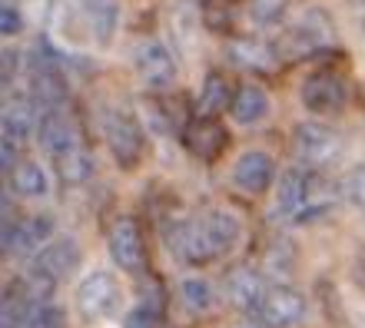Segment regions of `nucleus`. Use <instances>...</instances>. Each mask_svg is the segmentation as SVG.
Segmentation results:
<instances>
[{
    "label": "nucleus",
    "mask_w": 365,
    "mask_h": 328,
    "mask_svg": "<svg viewBox=\"0 0 365 328\" xmlns=\"http://www.w3.org/2000/svg\"><path fill=\"white\" fill-rule=\"evenodd\" d=\"M103 136L116 166L133 169L143 159V126L136 123V116L123 113V110H110L103 116Z\"/></svg>",
    "instance_id": "f257e3e1"
},
{
    "label": "nucleus",
    "mask_w": 365,
    "mask_h": 328,
    "mask_svg": "<svg viewBox=\"0 0 365 328\" xmlns=\"http://www.w3.org/2000/svg\"><path fill=\"white\" fill-rule=\"evenodd\" d=\"M306 199H309V173L286 169L276 183V209H272V216L282 222H302Z\"/></svg>",
    "instance_id": "9b49d317"
},
{
    "label": "nucleus",
    "mask_w": 365,
    "mask_h": 328,
    "mask_svg": "<svg viewBox=\"0 0 365 328\" xmlns=\"http://www.w3.org/2000/svg\"><path fill=\"white\" fill-rule=\"evenodd\" d=\"M10 189L24 199H40V196L50 193V179H47V169L40 163H17L14 173H10Z\"/></svg>",
    "instance_id": "6ab92c4d"
},
{
    "label": "nucleus",
    "mask_w": 365,
    "mask_h": 328,
    "mask_svg": "<svg viewBox=\"0 0 365 328\" xmlns=\"http://www.w3.org/2000/svg\"><path fill=\"white\" fill-rule=\"evenodd\" d=\"M116 302H120V285L110 272L93 269L83 275V282L77 285V309L87 322H100L106 315H113Z\"/></svg>",
    "instance_id": "39448f33"
},
{
    "label": "nucleus",
    "mask_w": 365,
    "mask_h": 328,
    "mask_svg": "<svg viewBox=\"0 0 365 328\" xmlns=\"http://www.w3.org/2000/svg\"><path fill=\"white\" fill-rule=\"evenodd\" d=\"M80 10L87 17L90 37L103 47L116 33V20H120V4L116 0H80Z\"/></svg>",
    "instance_id": "f3484780"
},
{
    "label": "nucleus",
    "mask_w": 365,
    "mask_h": 328,
    "mask_svg": "<svg viewBox=\"0 0 365 328\" xmlns=\"http://www.w3.org/2000/svg\"><path fill=\"white\" fill-rule=\"evenodd\" d=\"M37 139L40 146L47 149V153L60 156L67 153V149H73L77 143V126H73V120L67 116V110L57 107V110H43L40 113V123H37Z\"/></svg>",
    "instance_id": "ddd939ff"
},
{
    "label": "nucleus",
    "mask_w": 365,
    "mask_h": 328,
    "mask_svg": "<svg viewBox=\"0 0 365 328\" xmlns=\"http://www.w3.org/2000/svg\"><path fill=\"white\" fill-rule=\"evenodd\" d=\"M106 249H110V259H113L123 272H140L146 265L143 232H140L136 219H130V216L113 222V229L106 236Z\"/></svg>",
    "instance_id": "6e6552de"
},
{
    "label": "nucleus",
    "mask_w": 365,
    "mask_h": 328,
    "mask_svg": "<svg viewBox=\"0 0 365 328\" xmlns=\"http://www.w3.org/2000/svg\"><path fill=\"white\" fill-rule=\"evenodd\" d=\"M180 295H182V302H186L192 312H210L212 302H216V295H212V285L206 279H196V275L180 282Z\"/></svg>",
    "instance_id": "393cba45"
},
{
    "label": "nucleus",
    "mask_w": 365,
    "mask_h": 328,
    "mask_svg": "<svg viewBox=\"0 0 365 328\" xmlns=\"http://www.w3.org/2000/svg\"><path fill=\"white\" fill-rule=\"evenodd\" d=\"M20 27H24L20 10L14 7V4H4V7H0V30H4V37H14V33H20Z\"/></svg>",
    "instance_id": "7c9ffc66"
},
{
    "label": "nucleus",
    "mask_w": 365,
    "mask_h": 328,
    "mask_svg": "<svg viewBox=\"0 0 365 328\" xmlns=\"http://www.w3.org/2000/svg\"><path fill=\"white\" fill-rule=\"evenodd\" d=\"M339 149H342L339 136L322 123H299L296 133H292V153H296V159L302 166H309V169L329 166L339 156Z\"/></svg>",
    "instance_id": "20e7f679"
},
{
    "label": "nucleus",
    "mask_w": 365,
    "mask_h": 328,
    "mask_svg": "<svg viewBox=\"0 0 365 328\" xmlns=\"http://www.w3.org/2000/svg\"><path fill=\"white\" fill-rule=\"evenodd\" d=\"M136 73L150 90H166L176 80V60L160 40H143L133 53Z\"/></svg>",
    "instance_id": "9d476101"
},
{
    "label": "nucleus",
    "mask_w": 365,
    "mask_h": 328,
    "mask_svg": "<svg viewBox=\"0 0 365 328\" xmlns=\"http://www.w3.org/2000/svg\"><path fill=\"white\" fill-rule=\"evenodd\" d=\"M272 179H276V166H272V159L262 153V149H250V153H242L240 159H236L232 183H236V189H242V193H250V196L266 193L272 186Z\"/></svg>",
    "instance_id": "f8f14e48"
},
{
    "label": "nucleus",
    "mask_w": 365,
    "mask_h": 328,
    "mask_svg": "<svg viewBox=\"0 0 365 328\" xmlns=\"http://www.w3.org/2000/svg\"><path fill=\"white\" fill-rule=\"evenodd\" d=\"M230 57H232V63H240V67H246V70L276 67V53H272V47H266V43H259V40H252V37L232 40Z\"/></svg>",
    "instance_id": "5701e85b"
},
{
    "label": "nucleus",
    "mask_w": 365,
    "mask_h": 328,
    "mask_svg": "<svg viewBox=\"0 0 365 328\" xmlns=\"http://www.w3.org/2000/svg\"><path fill=\"white\" fill-rule=\"evenodd\" d=\"M202 226H206V236H210V245L216 252V259L232 252L242 239V222L230 209H210V213H202Z\"/></svg>",
    "instance_id": "dca6fc26"
},
{
    "label": "nucleus",
    "mask_w": 365,
    "mask_h": 328,
    "mask_svg": "<svg viewBox=\"0 0 365 328\" xmlns=\"http://www.w3.org/2000/svg\"><path fill=\"white\" fill-rule=\"evenodd\" d=\"M230 328H266L259 319H242V322H236V325H230Z\"/></svg>",
    "instance_id": "473e14b6"
},
{
    "label": "nucleus",
    "mask_w": 365,
    "mask_h": 328,
    "mask_svg": "<svg viewBox=\"0 0 365 328\" xmlns=\"http://www.w3.org/2000/svg\"><path fill=\"white\" fill-rule=\"evenodd\" d=\"M232 87H230V80L222 77V73H210V77L202 80V87H200V116H220L222 110H230L232 107Z\"/></svg>",
    "instance_id": "4be33fe9"
},
{
    "label": "nucleus",
    "mask_w": 365,
    "mask_h": 328,
    "mask_svg": "<svg viewBox=\"0 0 365 328\" xmlns=\"http://www.w3.org/2000/svg\"><path fill=\"white\" fill-rule=\"evenodd\" d=\"M126 328H156L160 325V309L150 302H140L133 312H126Z\"/></svg>",
    "instance_id": "c756f323"
},
{
    "label": "nucleus",
    "mask_w": 365,
    "mask_h": 328,
    "mask_svg": "<svg viewBox=\"0 0 365 328\" xmlns=\"http://www.w3.org/2000/svg\"><path fill=\"white\" fill-rule=\"evenodd\" d=\"M180 136L186 153H192L196 159H206V163H212L230 146V133L222 129V123L216 116H192V120H186Z\"/></svg>",
    "instance_id": "1a4fd4ad"
},
{
    "label": "nucleus",
    "mask_w": 365,
    "mask_h": 328,
    "mask_svg": "<svg viewBox=\"0 0 365 328\" xmlns=\"http://www.w3.org/2000/svg\"><path fill=\"white\" fill-rule=\"evenodd\" d=\"M342 196L356 209H365V163L352 166L346 176H342Z\"/></svg>",
    "instance_id": "bb28decb"
},
{
    "label": "nucleus",
    "mask_w": 365,
    "mask_h": 328,
    "mask_svg": "<svg viewBox=\"0 0 365 328\" xmlns=\"http://www.w3.org/2000/svg\"><path fill=\"white\" fill-rule=\"evenodd\" d=\"M302 107L309 113H319V116H332V113H342L346 110V100H349V83L342 73L336 70H319L312 77L302 83Z\"/></svg>",
    "instance_id": "7ed1b4c3"
},
{
    "label": "nucleus",
    "mask_w": 365,
    "mask_h": 328,
    "mask_svg": "<svg viewBox=\"0 0 365 328\" xmlns=\"http://www.w3.org/2000/svg\"><path fill=\"white\" fill-rule=\"evenodd\" d=\"M289 57H306V53H316L319 47H329L332 43V23H329L326 10H309L289 27V33L282 37Z\"/></svg>",
    "instance_id": "0eeeda50"
},
{
    "label": "nucleus",
    "mask_w": 365,
    "mask_h": 328,
    "mask_svg": "<svg viewBox=\"0 0 365 328\" xmlns=\"http://www.w3.org/2000/svg\"><path fill=\"white\" fill-rule=\"evenodd\" d=\"M282 10H286V0H252V23L259 27H269L276 20H282Z\"/></svg>",
    "instance_id": "c85d7f7f"
},
{
    "label": "nucleus",
    "mask_w": 365,
    "mask_h": 328,
    "mask_svg": "<svg viewBox=\"0 0 365 328\" xmlns=\"http://www.w3.org/2000/svg\"><path fill=\"white\" fill-rule=\"evenodd\" d=\"M262 295H266V285H262L259 272L250 269V265H240V269H232L230 275H226V299H230L236 309L256 312Z\"/></svg>",
    "instance_id": "2eb2a0df"
},
{
    "label": "nucleus",
    "mask_w": 365,
    "mask_h": 328,
    "mask_svg": "<svg viewBox=\"0 0 365 328\" xmlns=\"http://www.w3.org/2000/svg\"><path fill=\"white\" fill-rule=\"evenodd\" d=\"M27 328H67V315H63L57 305L40 302V305H34V309H30Z\"/></svg>",
    "instance_id": "cd10ccee"
},
{
    "label": "nucleus",
    "mask_w": 365,
    "mask_h": 328,
    "mask_svg": "<svg viewBox=\"0 0 365 328\" xmlns=\"http://www.w3.org/2000/svg\"><path fill=\"white\" fill-rule=\"evenodd\" d=\"M336 206V189L329 186V179L322 176H309V199H306V216L302 222H312L319 216H326Z\"/></svg>",
    "instance_id": "b1692460"
},
{
    "label": "nucleus",
    "mask_w": 365,
    "mask_h": 328,
    "mask_svg": "<svg viewBox=\"0 0 365 328\" xmlns=\"http://www.w3.org/2000/svg\"><path fill=\"white\" fill-rule=\"evenodd\" d=\"M163 239H166V249L173 252L176 259L190 262V265H202V262L216 259V252L210 245V236H206V226H202V216L170 222Z\"/></svg>",
    "instance_id": "f03ea898"
},
{
    "label": "nucleus",
    "mask_w": 365,
    "mask_h": 328,
    "mask_svg": "<svg viewBox=\"0 0 365 328\" xmlns=\"http://www.w3.org/2000/svg\"><path fill=\"white\" fill-rule=\"evenodd\" d=\"M230 110H232V120H236V123H256V120H262V116L269 113V97H266L262 87L246 83V87L236 90Z\"/></svg>",
    "instance_id": "aec40b11"
},
{
    "label": "nucleus",
    "mask_w": 365,
    "mask_h": 328,
    "mask_svg": "<svg viewBox=\"0 0 365 328\" xmlns=\"http://www.w3.org/2000/svg\"><path fill=\"white\" fill-rule=\"evenodd\" d=\"M77 259H80L77 242L57 239V242H50V245H43V249L37 252V259H34V269H37L40 275H47V279L60 282L63 275H70V272L77 269Z\"/></svg>",
    "instance_id": "4468645a"
},
{
    "label": "nucleus",
    "mask_w": 365,
    "mask_h": 328,
    "mask_svg": "<svg viewBox=\"0 0 365 328\" xmlns=\"http://www.w3.org/2000/svg\"><path fill=\"white\" fill-rule=\"evenodd\" d=\"M236 17V0H202V23L216 33H226Z\"/></svg>",
    "instance_id": "a878e982"
},
{
    "label": "nucleus",
    "mask_w": 365,
    "mask_h": 328,
    "mask_svg": "<svg viewBox=\"0 0 365 328\" xmlns=\"http://www.w3.org/2000/svg\"><path fill=\"white\" fill-rule=\"evenodd\" d=\"M252 315L266 328H296L306 319V299L292 285H272V289H266L259 309Z\"/></svg>",
    "instance_id": "423d86ee"
},
{
    "label": "nucleus",
    "mask_w": 365,
    "mask_h": 328,
    "mask_svg": "<svg viewBox=\"0 0 365 328\" xmlns=\"http://www.w3.org/2000/svg\"><path fill=\"white\" fill-rule=\"evenodd\" d=\"M37 123H40V107L27 97L10 100L7 110H4V136L17 139V143H24L30 133H37Z\"/></svg>",
    "instance_id": "a211bd4d"
},
{
    "label": "nucleus",
    "mask_w": 365,
    "mask_h": 328,
    "mask_svg": "<svg viewBox=\"0 0 365 328\" xmlns=\"http://www.w3.org/2000/svg\"><path fill=\"white\" fill-rule=\"evenodd\" d=\"M14 153H17V139L4 136V173H14Z\"/></svg>",
    "instance_id": "2f4dec72"
},
{
    "label": "nucleus",
    "mask_w": 365,
    "mask_h": 328,
    "mask_svg": "<svg viewBox=\"0 0 365 328\" xmlns=\"http://www.w3.org/2000/svg\"><path fill=\"white\" fill-rule=\"evenodd\" d=\"M53 166H57V176L63 186H83L93 176V159L83 146H73L67 153L53 156Z\"/></svg>",
    "instance_id": "412c9836"
}]
</instances>
